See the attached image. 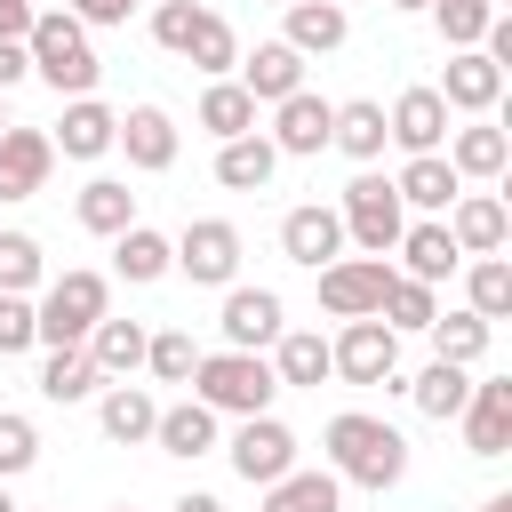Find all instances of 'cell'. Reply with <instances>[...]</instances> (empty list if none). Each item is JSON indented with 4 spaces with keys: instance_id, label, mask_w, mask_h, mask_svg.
I'll return each mask as SVG.
<instances>
[{
    "instance_id": "28",
    "label": "cell",
    "mask_w": 512,
    "mask_h": 512,
    "mask_svg": "<svg viewBox=\"0 0 512 512\" xmlns=\"http://www.w3.org/2000/svg\"><path fill=\"white\" fill-rule=\"evenodd\" d=\"M272 376H280V392L296 384V392H320L328 384V336L320 328H280L272 336Z\"/></svg>"
},
{
    "instance_id": "36",
    "label": "cell",
    "mask_w": 512,
    "mask_h": 512,
    "mask_svg": "<svg viewBox=\"0 0 512 512\" xmlns=\"http://www.w3.org/2000/svg\"><path fill=\"white\" fill-rule=\"evenodd\" d=\"M88 392H104V376H96V360H88V344H56V352L40 360V400H56V408H72V400H88Z\"/></svg>"
},
{
    "instance_id": "10",
    "label": "cell",
    "mask_w": 512,
    "mask_h": 512,
    "mask_svg": "<svg viewBox=\"0 0 512 512\" xmlns=\"http://www.w3.org/2000/svg\"><path fill=\"white\" fill-rule=\"evenodd\" d=\"M296 448H304V440L264 408V416H240V432H232V448H224V456H232V472H240L248 488H272V480L296 464Z\"/></svg>"
},
{
    "instance_id": "29",
    "label": "cell",
    "mask_w": 512,
    "mask_h": 512,
    "mask_svg": "<svg viewBox=\"0 0 512 512\" xmlns=\"http://www.w3.org/2000/svg\"><path fill=\"white\" fill-rule=\"evenodd\" d=\"M152 448H160V456H176V464L208 456V448H216V408H208V400H176V408H160Z\"/></svg>"
},
{
    "instance_id": "35",
    "label": "cell",
    "mask_w": 512,
    "mask_h": 512,
    "mask_svg": "<svg viewBox=\"0 0 512 512\" xmlns=\"http://www.w3.org/2000/svg\"><path fill=\"white\" fill-rule=\"evenodd\" d=\"M264 512H344V480H336V472L288 464V472L264 488Z\"/></svg>"
},
{
    "instance_id": "53",
    "label": "cell",
    "mask_w": 512,
    "mask_h": 512,
    "mask_svg": "<svg viewBox=\"0 0 512 512\" xmlns=\"http://www.w3.org/2000/svg\"><path fill=\"white\" fill-rule=\"evenodd\" d=\"M0 128H8V96H0Z\"/></svg>"
},
{
    "instance_id": "31",
    "label": "cell",
    "mask_w": 512,
    "mask_h": 512,
    "mask_svg": "<svg viewBox=\"0 0 512 512\" xmlns=\"http://www.w3.org/2000/svg\"><path fill=\"white\" fill-rule=\"evenodd\" d=\"M144 336H152L144 320H112V312H104V320L88 328V360H96V376H104V384L136 376V368H144Z\"/></svg>"
},
{
    "instance_id": "33",
    "label": "cell",
    "mask_w": 512,
    "mask_h": 512,
    "mask_svg": "<svg viewBox=\"0 0 512 512\" xmlns=\"http://www.w3.org/2000/svg\"><path fill=\"white\" fill-rule=\"evenodd\" d=\"M72 216H80V232L112 240V232H128V224H136V192H128L120 176H88V184H80V200H72Z\"/></svg>"
},
{
    "instance_id": "8",
    "label": "cell",
    "mask_w": 512,
    "mask_h": 512,
    "mask_svg": "<svg viewBox=\"0 0 512 512\" xmlns=\"http://www.w3.org/2000/svg\"><path fill=\"white\" fill-rule=\"evenodd\" d=\"M176 272H184L192 288H232V280H240V224L192 216V224L176 232Z\"/></svg>"
},
{
    "instance_id": "48",
    "label": "cell",
    "mask_w": 512,
    "mask_h": 512,
    "mask_svg": "<svg viewBox=\"0 0 512 512\" xmlns=\"http://www.w3.org/2000/svg\"><path fill=\"white\" fill-rule=\"evenodd\" d=\"M32 16H40L32 0H0V40H24V32H32Z\"/></svg>"
},
{
    "instance_id": "7",
    "label": "cell",
    "mask_w": 512,
    "mask_h": 512,
    "mask_svg": "<svg viewBox=\"0 0 512 512\" xmlns=\"http://www.w3.org/2000/svg\"><path fill=\"white\" fill-rule=\"evenodd\" d=\"M328 376H344V384H384V392H400V336L368 312V320H344L336 336H328Z\"/></svg>"
},
{
    "instance_id": "41",
    "label": "cell",
    "mask_w": 512,
    "mask_h": 512,
    "mask_svg": "<svg viewBox=\"0 0 512 512\" xmlns=\"http://www.w3.org/2000/svg\"><path fill=\"white\" fill-rule=\"evenodd\" d=\"M144 368H152L160 384H192V368H200L192 328H152V336H144Z\"/></svg>"
},
{
    "instance_id": "14",
    "label": "cell",
    "mask_w": 512,
    "mask_h": 512,
    "mask_svg": "<svg viewBox=\"0 0 512 512\" xmlns=\"http://www.w3.org/2000/svg\"><path fill=\"white\" fill-rule=\"evenodd\" d=\"M120 152H128V168H144V176H160V168H176V152H184V128L160 112V104H128L120 112V136H112Z\"/></svg>"
},
{
    "instance_id": "26",
    "label": "cell",
    "mask_w": 512,
    "mask_h": 512,
    "mask_svg": "<svg viewBox=\"0 0 512 512\" xmlns=\"http://www.w3.org/2000/svg\"><path fill=\"white\" fill-rule=\"evenodd\" d=\"M272 168H280V152H272V136H264V128H248V136H224V144H216V184H224V192H264V184H272Z\"/></svg>"
},
{
    "instance_id": "22",
    "label": "cell",
    "mask_w": 512,
    "mask_h": 512,
    "mask_svg": "<svg viewBox=\"0 0 512 512\" xmlns=\"http://www.w3.org/2000/svg\"><path fill=\"white\" fill-rule=\"evenodd\" d=\"M232 72H240V88H248L256 104H280V96H296V88H304V56H296L288 40H256Z\"/></svg>"
},
{
    "instance_id": "24",
    "label": "cell",
    "mask_w": 512,
    "mask_h": 512,
    "mask_svg": "<svg viewBox=\"0 0 512 512\" xmlns=\"http://www.w3.org/2000/svg\"><path fill=\"white\" fill-rule=\"evenodd\" d=\"M112 272H120L128 288H152V280L176 272V240L152 232V224H128V232H112Z\"/></svg>"
},
{
    "instance_id": "6",
    "label": "cell",
    "mask_w": 512,
    "mask_h": 512,
    "mask_svg": "<svg viewBox=\"0 0 512 512\" xmlns=\"http://www.w3.org/2000/svg\"><path fill=\"white\" fill-rule=\"evenodd\" d=\"M336 216H344V240H352L360 256H392V240L408 232V208H400L392 176H376V168H360V176L344 184Z\"/></svg>"
},
{
    "instance_id": "21",
    "label": "cell",
    "mask_w": 512,
    "mask_h": 512,
    "mask_svg": "<svg viewBox=\"0 0 512 512\" xmlns=\"http://www.w3.org/2000/svg\"><path fill=\"white\" fill-rule=\"evenodd\" d=\"M440 152H448V168H456V176H472V184H496V176L512 168V136H504L488 112H480V120H464V128H448V144H440Z\"/></svg>"
},
{
    "instance_id": "5",
    "label": "cell",
    "mask_w": 512,
    "mask_h": 512,
    "mask_svg": "<svg viewBox=\"0 0 512 512\" xmlns=\"http://www.w3.org/2000/svg\"><path fill=\"white\" fill-rule=\"evenodd\" d=\"M104 312H112V280H104V272H56V280L40 288V304H32L48 352H56V344H88V328H96Z\"/></svg>"
},
{
    "instance_id": "1",
    "label": "cell",
    "mask_w": 512,
    "mask_h": 512,
    "mask_svg": "<svg viewBox=\"0 0 512 512\" xmlns=\"http://www.w3.org/2000/svg\"><path fill=\"white\" fill-rule=\"evenodd\" d=\"M320 448H328V472H336V480H352V488H368V496H384V488H400V480H408V440H400L384 416H368V408L328 416Z\"/></svg>"
},
{
    "instance_id": "47",
    "label": "cell",
    "mask_w": 512,
    "mask_h": 512,
    "mask_svg": "<svg viewBox=\"0 0 512 512\" xmlns=\"http://www.w3.org/2000/svg\"><path fill=\"white\" fill-rule=\"evenodd\" d=\"M16 80H32V56H24V40H0V96H8Z\"/></svg>"
},
{
    "instance_id": "11",
    "label": "cell",
    "mask_w": 512,
    "mask_h": 512,
    "mask_svg": "<svg viewBox=\"0 0 512 512\" xmlns=\"http://www.w3.org/2000/svg\"><path fill=\"white\" fill-rule=\"evenodd\" d=\"M216 328H224L232 352H272V336L288 328V304H280V288H248V280H232Z\"/></svg>"
},
{
    "instance_id": "4",
    "label": "cell",
    "mask_w": 512,
    "mask_h": 512,
    "mask_svg": "<svg viewBox=\"0 0 512 512\" xmlns=\"http://www.w3.org/2000/svg\"><path fill=\"white\" fill-rule=\"evenodd\" d=\"M272 392H280V376H272V360L264 352H200V368H192V400H208L216 416H264L272 408Z\"/></svg>"
},
{
    "instance_id": "37",
    "label": "cell",
    "mask_w": 512,
    "mask_h": 512,
    "mask_svg": "<svg viewBox=\"0 0 512 512\" xmlns=\"http://www.w3.org/2000/svg\"><path fill=\"white\" fill-rule=\"evenodd\" d=\"M432 424H456V408H464V392H472V368H456V360H432L416 384H400Z\"/></svg>"
},
{
    "instance_id": "3",
    "label": "cell",
    "mask_w": 512,
    "mask_h": 512,
    "mask_svg": "<svg viewBox=\"0 0 512 512\" xmlns=\"http://www.w3.org/2000/svg\"><path fill=\"white\" fill-rule=\"evenodd\" d=\"M152 40H160L168 56H184L192 72H208V80H232V64H240L232 24H224L216 8H200V0H160V8H152Z\"/></svg>"
},
{
    "instance_id": "51",
    "label": "cell",
    "mask_w": 512,
    "mask_h": 512,
    "mask_svg": "<svg viewBox=\"0 0 512 512\" xmlns=\"http://www.w3.org/2000/svg\"><path fill=\"white\" fill-rule=\"evenodd\" d=\"M0 512H24V504H16V496H8V480H0Z\"/></svg>"
},
{
    "instance_id": "30",
    "label": "cell",
    "mask_w": 512,
    "mask_h": 512,
    "mask_svg": "<svg viewBox=\"0 0 512 512\" xmlns=\"http://www.w3.org/2000/svg\"><path fill=\"white\" fill-rule=\"evenodd\" d=\"M280 16H288V32H280V40H288L296 56H328V48H344V32H352L344 0H288Z\"/></svg>"
},
{
    "instance_id": "38",
    "label": "cell",
    "mask_w": 512,
    "mask_h": 512,
    "mask_svg": "<svg viewBox=\"0 0 512 512\" xmlns=\"http://www.w3.org/2000/svg\"><path fill=\"white\" fill-rule=\"evenodd\" d=\"M200 128H208L216 144H224V136H248V128H256V96H248L240 80H208V88H200Z\"/></svg>"
},
{
    "instance_id": "20",
    "label": "cell",
    "mask_w": 512,
    "mask_h": 512,
    "mask_svg": "<svg viewBox=\"0 0 512 512\" xmlns=\"http://www.w3.org/2000/svg\"><path fill=\"white\" fill-rule=\"evenodd\" d=\"M456 424H464V448H472V456H504V448H512V384H504V376L472 384L464 408H456Z\"/></svg>"
},
{
    "instance_id": "27",
    "label": "cell",
    "mask_w": 512,
    "mask_h": 512,
    "mask_svg": "<svg viewBox=\"0 0 512 512\" xmlns=\"http://www.w3.org/2000/svg\"><path fill=\"white\" fill-rule=\"evenodd\" d=\"M392 192H400V208H424V216H440V208L464 192V176L448 168V152H408V168L392 176Z\"/></svg>"
},
{
    "instance_id": "2",
    "label": "cell",
    "mask_w": 512,
    "mask_h": 512,
    "mask_svg": "<svg viewBox=\"0 0 512 512\" xmlns=\"http://www.w3.org/2000/svg\"><path fill=\"white\" fill-rule=\"evenodd\" d=\"M24 56H32V80H48L56 96H96V80H104V64L88 48V24L72 8H40L32 32H24Z\"/></svg>"
},
{
    "instance_id": "25",
    "label": "cell",
    "mask_w": 512,
    "mask_h": 512,
    "mask_svg": "<svg viewBox=\"0 0 512 512\" xmlns=\"http://www.w3.org/2000/svg\"><path fill=\"white\" fill-rule=\"evenodd\" d=\"M96 424H104V440H112V448H144V440H152V424H160V400H152L144 384H104Z\"/></svg>"
},
{
    "instance_id": "46",
    "label": "cell",
    "mask_w": 512,
    "mask_h": 512,
    "mask_svg": "<svg viewBox=\"0 0 512 512\" xmlns=\"http://www.w3.org/2000/svg\"><path fill=\"white\" fill-rule=\"evenodd\" d=\"M64 8H72L88 32H104V24H128V8H136V0H64Z\"/></svg>"
},
{
    "instance_id": "13",
    "label": "cell",
    "mask_w": 512,
    "mask_h": 512,
    "mask_svg": "<svg viewBox=\"0 0 512 512\" xmlns=\"http://www.w3.org/2000/svg\"><path fill=\"white\" fill-rule=\"evenodd\" d=\"M48 176H56V144H48V128H0V200H32V192H48Z\"/></svg>"
},
{
    "instance_id": "39",
    "label": "cell",
    "mask_w": 512,
    "mask_h": 512,
    "mask_svg": "<svg viewBox=\"0 0 512 512\" xmlns=\"http://www.w3.org/2000/svg\"><path fill=\"white\" fill-rule=\"evenodd\" d=\"M432 312H440V288H424V280H408V272H392V288H384V304H376V320L392 328V336H424L432 328Z\"/></svg>"
},
{
    "instance_id": "42",
    "label": "cell",
    "mask_w": 512,
    "mask_h": 512,
    "mask_svg": "<svg viewBox=\"0 0 512 512\" xmlns=\"http://www.w3.org/2000/svg\"><path fill=\"white\" fill-rule=\"evenodd\" d=\"M40 280H48L40 240H32V232H0V288H8V296H32Z\"/></svg>"
},
{
    "instance_id": "9",
    "label": "cell",
    "mask_w": 512,
    "mask_h": 512,
    "mask_svg": "<svg viewBox=\"0 0 512 512\" xmlns=\"http://www.w3.org/2000/svg\"><path fill=\"white\" fill-rule=\"evenodd\" d=\"M384 288H392L384 256H336V264H320V312L328 320H368L384 304Z\"/></svg>"
},
{
    "instance_id": "16",
    "label": "cell",
    "mask_w": 512,
    "mask_h": 512,
    "mask_svg": "<svg viewBox=\"0 0 512 512\" xmlns=\"http://www.w3.org/2000/svg\"><path fill=\"white\" fill-rule=\"evenodd\" d=\"M280 256H288V264H304V272L336 264V256H344V216H336V208H320V200L288 208V216H280Z\"/></svg>"
},
{
    "instance_id": "43",
    "label": "cell",
    "mask_w": 512,
    "mask_h": 512,
    "mask_svg": "<svg viewBox=\"0 0 512 512\" xmlns=\"http://www.w3.org/2000/svg\"><path fill=\"white\" fill-rule=\"evenodd\" d=\"M488 16H496V0H432V24H440L448 48H480Z\"/></svg>"
},
{
    "instance_id": "40",
    "label": "cell",
    "mask_w": 512,
    "mask_h": 512,
    "mask_svg": "<svg viewBox=\"0 0 512 512\" xmlns=\"http://www.w3.org/2000/svg\"><path fill=\"white\" fill-rule=\"evenodd\" d=\"M464 304L480 320H504L512 312V264L504 256H464Z\"/></svg>"
},
{
    "instance_id": "17",
    "label": "cell",
    "mask_w": 512,
    "mask_h": 512,
    "mask_svg": "<svg viewBox=\"0 0 512 512\" xmlns=\"http://www.w3.org/2000/svg\"><path fill=\"white\" fill-rule=\"evenodd\" d=\"M440 104L448 112H496L504 104V64H488L480 48H448V72H440Z\"/></svg>"
},
{
    "instance_id": "52",
    "label": "cell",
    "mask_w": 512,
    "mask_h": 512,
    "mask_svg": "<svg viewBox=\"0 0 512 512\" xmlns=\"http://www.w3.org/2000/svg\"><path fill=\"white\" fill-rule=\"evenodd\" d=\"M392 8H408V16H416V8H432V0H392Z\"/></svg>"
},
{
    "instance_id": "49",
    "label": "cell",
    "mask_w": 512,
    "mask_h": 512,
    "mask_svg": "<svg viewBox=\"0 0 512 512\" xmlns=\"http://www.w3.org/2000/svg\"><path fill=\"white\" fill-rule=\"evenodd\" d=\"M168 512H224V496H208V488H192V496H176Z\"/></svg>"
},
{
    "instance_id": "50",
    "label": "cell",
    "mask_w": 512,
    "mask_h": 512,
    "mask_svg": "<svg viewBox=\"0 0 512 512\" xmlns=\"http://www.w3.org/2000/svg\"><path fill=\"white\" fill-rule=\"evenodd\" d=\"M480 512H512V496H488V504H480Z\"/></svg>"
},
{
    "instance_id": "18",
    "label": "cell",
    "mask_w": 512,
    "mask_h": 512,
    "mask_svg": "<svg viewBox=\"0 0 512 512\" xmlns=\"http://www.w3.org/2000/svg\"><path fill=\"white\" fill-rule=\"evenodd\" d=\"M448 104H440V88H400L392 96V112H384V136L400 144V152H440L448 144Z\"/></svg>"
},
{
    "instance_id": "32",
    "label": "cell",
    "mask_w": 512,
    "mask_h": 512,
    "mask_svg": "<svg viewBox=\"0 0 512 512\" xmlns=\"http://www.w3.org/2000/svg\"><path fill=\"white\" fill-rule=\"evenodd\" d=\"M328 144H336L344 160H360V168H368V160H384V144H392V136H384V104H376V96H352V104H336V128H328Z\"/></svg>"
},
{
    "instance_id": "12",
    "label": "cell",
    "mask_w": 512,
    "mask_h": 512,
    "mask_svg": "<svg viewBox=\"0 0 512 512\" xmlns=\"http://www.w3.org/2000/svg\"><path fill=\"white\" fill-rule=\"evenodd\" d=\"M328 128H336V104L312 96V88H296V96L272 104V152H280V160H312V152H328Z\"/></svg>"
},
{
    "instance_id": "45",
    "label": "cell",
    "mask_w": 512,
    "mask_h": 512,
    "mask_svg": "<svg viewBox=\"0 0 512 512\" xmlns=\"http://www.w3.org/2000/svg\"><path fill=\"white\" fill-rule=\"evenodd\" d=\"M32 344H40L32 296H8V288H0V360H16V352H32Z\"/></svg>"
},
{
    "instance_id": "44",
    "label": "cell",
    "mask_w": 512,
    "mask_h": 512,
    "mask_svg": "<svg viewBox=\"0 0 512 512\" xmlns=\"http://www.w3.org/2000/svg\"><path fill=\"white\" fill-rule=\"evenodd\" d=\"M32 464H40V432H32V416L0 408V480H16V472H32Z\"/></svg>"
},
{
    "instance_id": "15",
    "label": "cell",
    "mask_w": 512,
    "mask_h": 512,
    "mask_svg": "<svg viewBox=\"0 0 512 512\" xmlns=\"http://www.w3.org/2000/svg\"><path fill=\"white\" fill-rule=\"evenodd\" d=\"M440 224H448V240H456L464 256H504V240H512V216H504L496 192H456V200L440 208Z\"/></svg>"
},
{
    "instance_id": "19",
    "label": "cell",
    "mask_w": 512,
    "mask_h": 512,
    "mask_svg": "<svg viewBox=\"0 0 512 512\" xmlns=\"http://www.w3.org/2000/svg\"><path fill=\"white\" fill-rule=\"evenodd\" d=\"M112 136H120V112H112L104 96H64V120L48 128V144H56L64 160H104Z\"/></svg>"
},
{
    "instance_id": "23",
    "label": "cell",
    "mask_w": 512,
    "mask_h": 512,
    "mask_svg": "<svg viewBox=\"0 0 512 512\" xmlns=\"http://www.w3.org/2000/svg\"><path fill=\"white\" fill-rule=\"evenodd\" d=\"M392 248H400V272H408V280H424V288H440V280H448V272L464 264V248L448 240V224H440V216L408 224V232H400Z\"/></svg>"
},
{
    "instance_id": "55",
    "label": "cell",
    "mask_w": 512,
    "mask_h": 512,
    "mask_svg": "<svg viewBox=\"0 0 512 512\" xmlns=\"http://www.w3.org/2000/svg\"><path fill=\"white\" fill-rule=\"evenodd\" d=\"M112 512H136V504H112Z\"/></svg>"
},
{
    "instance_id": "34",
    "label": "cell",
    "mask_w": 512,
    "mask_h": 512,
    "mask_svg": "<svg viewBox=\"0 0 512 512\" xmlns=\"http://www.w3.org/2000/svg\"><path fill=\"white\" fill-rule=\"evenodd\" d=\"M432 360H456V368H472V360H488V344H496V320H480L472 304L464 312H432Z\"/></svg>"
},
{
    "instance_id": "54",
    "label": "cell",
    "mask_w": 512,
    "mask_h": 512,
    "mask_svg": "<svg viewBox=\"0 0 512 512\" xmlns=\"http://www.w3.org/2000/svg\"><path fill=\"white\" fill-rule=\"evenodd\" d=\"M264 8H288V0H264Z\"/></svg>"
}]
</instances>
